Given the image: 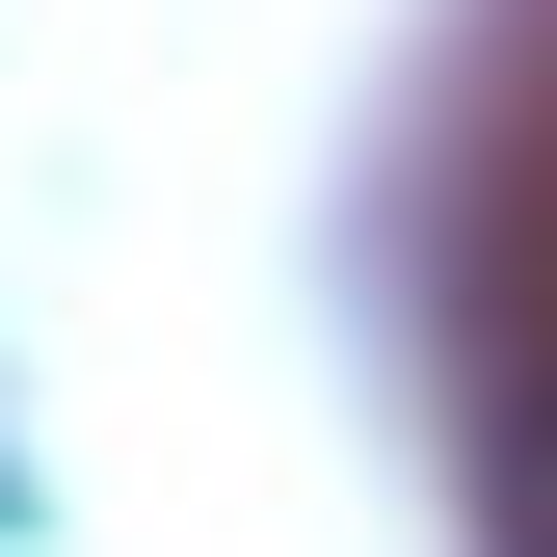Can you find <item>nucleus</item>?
<instances>
[{
  "label": "nucleus",
  "mask_w": 557,
  "mask_h": 557,
  "mask_svg": "<svg viewBox=\"0 0 557 557\" xmlns=\"http://www.w3.org/2000/svg\"><path fill=\"white\" fill-rule=\"evenodd\" d=\"M505 557H557V531H505Z\"/></svg>",
  "instance_id": "obj_1"
}]
</instances>
